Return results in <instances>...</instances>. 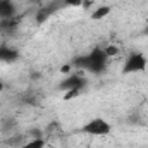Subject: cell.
<instances>
[{
  "label": "cell",
  "instance_id": "6da1fadb",
  "mask_svg": "<svg viewBox=\"0 0 148 148\" xmlns=\"http://www.w3.org/2000/svg\"><path fill=\"white\" fill-rule=\"evenodd\" d=\"M107 64H109V57H107L103 47H93L86 55L76 59L77 67H81L91 74H102L107 69Z\"/></svg>",
  "mask_w": 148,
  "mask_h": 148
},
{
  "label": "cell",
  "instance_id": "7a4b0ae2",
  "mask_svg": "<svg viewBox=\"0 0 148 148\" xmlns=\"http://www.w3.org/2000/svg\"><path fill=\"white\" fill-rule=\"evenodd\" d=\"M81 133L84 134H90V136H109L112 133V126L110 122L103 117H93L90 119L83 127H81Z\"/></svg>",
  "mask_w": 148,
  "mask_h": 148
},
{
  "label": "cell",
  "instance_id": "3957f363",
  "mask_svg": "<svg viewBox=\"0 0 148 148\" xmlns=\"http://www.w3.org/2000/svg\"><path fill=\"white\" fill-rule=\"evenodd\" d=\"M148 66V59L141 52H133L122 66V74H136V73H145Z\"/></svg>",
  "mask_w": 148,
  "mask_h": 148
},
{
  "label": "cell",
  "instance_id": "277c9868",
  "mask_svg": "<svg viewBox=\"0 0 148 148\" xmlns=\"http://www.w3.org/2000/svg\"><path fill=\"white\" fill-rule=\"evenodd\" d=\"M88 86V79H86V76H83V74L79 73H71L67 77H64L62 81H60V84H59V88L62 90V91H83L84 88Z\"/></svg>",
  "mask_w": 148,
  "mask_h": 148
},
{
  "label": "cell",
  "instance_id": "5b68a950",
  "mask_svg": "<svg viewBox=\"0 0 148 148\" xmlns=\"http://www.w3.org/2000/svg\"><path fill=\"white\" fill-rule=\"evenodd\" d=\"M19 59V50L9 47V45H0V62L3 64H12Z\"/></svg>",
  "mask_w": 148,
  "mask_h": 148
},
{
  "label": "cell",
  "instance_id": "8992f818",
  "mask_svg": "<svg viewBox=\"0 0 148 148\" xmlns=\"http://www.w3.org/2000/svg\"><path fill=\"white\" fill-rule=\"evenodd\" d=\"M16 17V5L12 0H0V21Z\"/></svg>",
  "mask_w": 148,
  "mask_h": 148
},
{
  "label": "cell",
  "instance_id": "52a82bcc",
  "mask_svg": "<svg viewBox=\"0 0 148 148\" xmlns=\"http://www.w3.org/2000/svg\"><path fill=\"white\" fill-rule=\"evenodd\" d=\"M110 7L109 5H98L93 12H91V19L93 21H100V19H103V17H107L109 14H110Z\"/></svg>",
  "mask_w": 148,
  "mask_h": 148
},
{
  "label": "cell",
  "instance_id": "ba28073f",
  "mask_svg": "<svg viewBox=\"0 0 148 148\" xmlns=\"http://www.w3.org/2000/svg\"><path fill=\"white\" fill-rule=\"evenodd\" d=\"M45 140L43 138H40V136H36V138H33V140H29L28 143H24L21 148H45Z\"/></svg>",
  "mask_w": 148,
  "mask_h": 148
},
{
  "label": "cell",
  "instance_id": "9c48e42d",
  "mask_svg": "<svg viewBox=\"0 0 148 148\" xmlns=\"http://www.w3.org/2000/svg\"><path fill=\"white\" fill-rule=\"evenodd\" d=\"M16 26H17V17L2 19V21H0V29H5V31H9V29H14Z\"/></svg>",
  "mask_w": 148,
  "mask_h": 148
},
{
  "label": "cell",
  "instance_id": "30bf717a",
  "mask_svg": "<svg viewBox=\"0 0 148 148\" xmlns=\"http://www.w3.org/2000/svg\"><path fill=\"white\" fill-rule=\"evenodd\" d=\"M64 7H81L83 0H62Z\"/></svg>",
  "mask_w": 148,
  "mask_h": 148
},
{
  "label": "cell",
  "instance_id": "8fae6325",
  "mask_svg": "<svg viewBox=\"0 0 148 148\" xmlns=\"http://www.w3.org/2000/svg\"><path fill=\"white\" fill-rule=\"evenodd\" d=\"M105 48V53H107V57L110 59V57H114V55H117V52H119V48L117 47H114V45H110V47H103Z\"/></svg>",
  "mask_w": 148,
  "mask_h": 148
},
{
  "label": "cell",
  "instance_id": "7c38bea8",
  "mask_svg": "<svg viewBox=\"0 0 148 148\" xmlns=\"http://www.w3.org/2000/svg\"><path fill=\"white\" fill-rule=\"evenodd\" d=\"M77 95H79V91H74V90H71V91H66V97H64V98H66V100H71V98H76Z\"/></svg>",
  "mask_w": 148,
  "mask_h": 148
},
{
  "label": "cell",
  "instance_id": "4fadbf2b",
  "mask_svg": "<svg viewBox=\"0 0 148 148\" xmlns=\"http://www.w3.org/2000/svg\"><path fill=\"white\" fill-rule=\"evenodd\" d=\"M62 73H69V66H64L62 67Z\"/></svg>",
  "mask_w": 148,
  "mask_h": 148
},
{
  "label": "cell",
  "instance_id": "5bb4252c",
  "mask_svg": "<svg viewBox=\"0 0 148 148\" xmlns=\"http://www.w3.org/2000/svg\"><path fill=\"white\" fill-rule=\"evenodd\" d=\"M3 88H5V86H3V83L0 81V91H3Z\"/></svg>",
  "mask_w": 148,
  "mask_h": 148
},
{
  "label": "cell",
  "instance_id": "9a60e30c",
  "mask_svg": "<svg viewBox=\"0 0 148 148\" xmlns=\"http://www.w3.org/2000/svg\"><path fill=\"white\" fill-rule=\"evenodd\" d=\"M145 33H147V35H148V26H147V29H145Z\"/></svg>",
  "mask_w": 148,
  "mask_h": 148
},
{
  "label": "cell",
  "instance_id": "2e32d148",
  "mask_svg": "<svg viewBox=\"0 0 148 148\" xmlns=\"http://www.w3.org/2000/svg\"><path fill=\"white\" fill-rule=\"evenodd\" d=\"M147 26H148V17H147Z\"/></svg>",
  "mask_w": 148,
  "mask_h": 148
}]
</instances>
